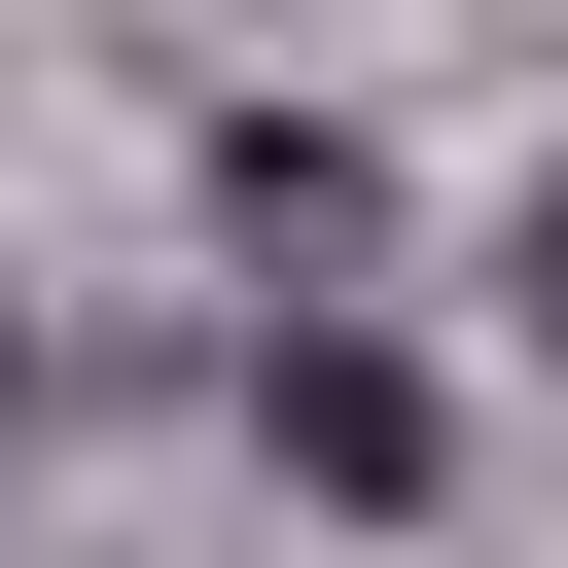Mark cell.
Returning <instances> with one entry per match:
<instances>
[{"instance_id":"6da1fadb","label":"cell","mask_w":568,"mask_h":568,"mask_svg":"<svg viewBox=\"0 0 568 568\" xmlns=\"http://www.w3.org/2000/svg\"><path fill=\"white\" fill-rule=\"evenodd\" d=\"M248 426H284L320 497H426V355H355V320H284V355H248Z\"/></svg>"},{"instance_id":"7a4b0ae2","label":"cell","mask_w":568,"mask_h":568,"mask_svg":"<svg viewBox=\"0 0 568 568\" xmlns=\"http://www.w3.org/2000/svg\"><path fill=\"white\" fill-rule=\"evenodd\" d=\"M532 320H568V142H532Z\"/></svg>"}]
</instances>
